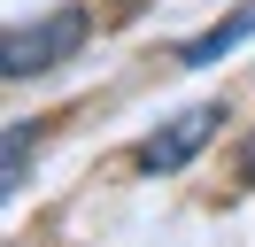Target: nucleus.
Wrapping results in <instances>:
<instances>
[{"label": "nucleus", "instance_id": "obj_3", "mask_svg": "<svg viewBox=\"0 0 255 247\" xmlns=\"http://www.w3.org/2000/svg\"><path fill=\"white\" fill-rule=\"evenodd\" d=\"M248 31H255V8H240L232 23H217V31H201V39H186V46H178V62H186V70H209V62H217V54H232Z\"/></svg>", "mask_w": 255, "mask_h": 247}, {"label": "nucleus", "instance_id": "obj_1", "mask_svg": "<svg viewBox=\"0 0 255 247\" xmlns=\"http://www.w3.org/2000/svg\"><path fill=\"white\" fill-rule=\"evenodd\" d=\"M85 31H93L85 8H54V15H39V23H16L8 46H0V77L23 85V77H39V70H62V62L85 46Z\"/></svg>", "mask_w": 255, "mask_h": 247}, {"label": "nucleus", "instance_id": "obj_5", "mask_svg": "<svg viewBox=\"0 0 255 247\" xmlns=\"http://www.w3.org/2000/svg\"><path fill=\"white\" fill-rule=\"evenodd\" d=\"M240 185H255V131H248V147H240Z\"/></svg>", "mask_w": 255, "mask_h": 247}, {"label": "nucleus", "instance_id": "obj_4", "mask_svg": "<svg viewBox=\"0 0 255 247\" xmlns=\"http://www.w3.org/2000/svg\"><path fill=\"white\" fill-rule=\"evenodd\" d=\"M39 154V124H8V162H0V193H23V162Z\"/></svg>", "mask_w": 255, "mask_h": 247}, {"label": "nucleus", "instance_id": "obj_2", "mask_svg": "<svg viewBox=\"0 0 255 247\" xmlns=\"http://www.w3.org/2000/svg\"><path fill=\"white\" fill-rule=\"evenodd\" d=\"M224 124V108L217 101H201V108H186V116H170L155 139H139V170H155V178H170V170H186L193 154H201V139Z\"/></svg>", "mask_w": 255, "mask_h": 247}]
</instances>
